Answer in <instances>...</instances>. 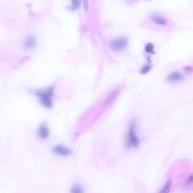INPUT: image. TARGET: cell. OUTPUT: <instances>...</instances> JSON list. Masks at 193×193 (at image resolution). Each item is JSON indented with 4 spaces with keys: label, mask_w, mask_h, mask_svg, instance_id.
<instances>
[{
    "label": "cell",
    "mask_w": 193,
    "mask_h": 193,
    "mask_svg": "<svg viewBox=\"0 0 193 193\" xmlns=\"http://www.w3.org/2000/svg\"><path fill=\"white\" fill-rule=\"evenodd\" d=\"M151 20L156 25L165 26L167 23L166 19L158 14H154L151 16Z\"/></svg>",
    "instance_id": "obj_7"
},
{
    "label": "cell",
    "mask_w": 193,
    "mask_h": 193,
    "mask_svg": "<svg viewBox=\"0 0 193 193\" xmlns=\"http://www.w3.org/2000/svg\"><path fill=\"white\" fill-rule=\"evenodd\" d=\"M83 6L84 8V9L87 10L88 8V0H83Z\"/></svg>",
    "instance_id": "obj_15"
},
{
    "label": "cell",
    "mask_w": 193,
    "mask_h": 193,
    "mask_svg": "<svg viewBox=\"0 0 193 193\" xmlns=\"http://www.w3.org/2000/svg\"><path fill=\"white\" fill-rule=\"evenodd\" d=\"M193 183V174L189 177L185 181V184L187 185H189Z\"/></svg>",
    "instance_id": "obj_14"
},
{
    "label": "cell",
    "mask_w": 193,
    "mask_h": 193,
    "mask_svg": "<svg viewBox=\"0 0 193 193\" xmlns=\"http://www.w3.org/2000/svg\"><path fill=\"white\" fill-rule=\"evenodd\" d=\"M36 46V41L35 38L33 36L28 37L26 39L23 48L25 51H31Z\"/></svg>",
    "instance_id": "obj_5"
},
{
    "label": "cell",
    "mask_w": 193,
    "mask_h": 193,
    "mask_svg": "<svg viewBox=\"0 0 193 193\" xmlns=\"http://www.w3.org/2000/svg\"><path fill=\"white\" fill-rule=\"evenodd\" d=\"M185 70L186 72L193 73V67H192V66H187L185 68Z\"/></svg>",
    "instance_id": "obj_16"
},
{
    "label": "cell",
    "mask_w": 193,
    "mask_h": 193,
    "mask_svg": "<svg viewBox=\"0 0 193 193\" xmlns=\"http://www.w3.org/2000/svg\"><path fill=\"white\" fill-rule=\"evenodd\" d=\"M136 128V121L134 120L132 121V122L130 124L128 140L129 145H131L134 147L138 146L139 143V139L135 133Z\"/></svg>",
    "instance_id": "obj_2"
},
{
    "label": "cell",
    "mask_w": 193,
    "mask_h": 193,
    "mask_svg": "<svg viewBox=\"0 0 193 193\" xmlns=\"http://www.w3.org/2000/svg\"><path fill=\"white\" fill-rule=\"evenodd\" d=\"M53 151L56 154L61 155H63V156L70 155L72 153V151L70 148H68L67 147H65L63 145L56 146L53 148Z\"/></svg>",
    "instance_id": "obj_4"
},
{
    "label": "cell",
    "mask_w": 193,
    "mask_h": 193,
    "mask_svg": "<svg viewBox=\"0 0 193 193\" xmlns=\"http://www.w3.org/2000/svg\"><path fill=\"white\" fill-rule=\"evenodd\" d=\"M54 92V88L49 87L47 88L41 90L36 92L41 104L47 108H50L53 106L52 96Z\"/></svg>",
    "instance_id": "obj_1"
},
{
    "label": "cell",
    "mask_w": 193,
    "mask_h": 193,
    "mask_svg": "<svg viewBox=\"0 0 193 193\" xmlns=\"http://www.w3.org/2000/svg\"><path fill=\"white\" fill-rule=\"evenodd\" d=\"M72 192L75 193H82L83 192L82 188V187L79 185H75L74 187H73V189H72Z\"/></svg>",
    "instance_id": "obj_12"
},
{
    "label": "cell",
    "mask_w": 193,
    "mask_h": 193,
    "mask_svg": "<svg viewBox=\"0 0 193 193\" xmlns=\"http://www.w3.org/2000/svg\"><path fill=\"white\" fill-rule=\"evenodd\" d=\"M185 79L184 75L179 72H173L169 74L167 78V80L169 82H180Z\"/></svg>",
    "instance_id": "obj_6"
},
{
    "label": "cell",
    "mask_w": 193,
    "mask_h": 193,
    "mask_svg": "<svg viewBox=\"0 0 193 193\" xmlns=\"http://www.w3.org/2000/svg\"><path fill=\"white\" fill-rule=\"evenodd\" d=\"M38 134L40 137L41 138H46L48 137L49 135V131L48 128L46 127V126L43 125L40 126L38 130Z\"/></svg>",
    "instance_id": "obj_8"
},
{
    "label": "cell",
    "mask_w": 193,
    "mask_h": 193,
    "mask_svg": "<svg viewBox=\"0 0 193 193\" xmlns=\"http://www.w3.org/2000/svg\"><path fill=\"white\" fill-rule=\"evenodd\" d=\"M154 45L152 43H148L145 46V51L147 53H153V51H154Z\"/></svg>",
    "instance_id": "obj_11"
},
{
    "label": "cell",
    "mask_w": 193,
    "mask_h": 193,
    "mask_svg": "<svg viewBox=\"0 0 193 193\" xmlns=\"http://www.w3.org/2000/svg\"><path fill=\"white\" fill-rule=\"evenodd\" d=\"M72 1V7L71 10L72 11L78 9L80 5V0H71Z\"/></svg>",
    "instance_id": "obj_10"
},
{
    "label": "cell",
    "mask_w": 193,
    "mask_h": 193,
    "mask_svg": "<svg viewBox=\"0 0 193 193\" xmlns=\"http://www.w3.org/2000/svg\"><path fill=\"white\" fill-rule=\"evenodd\" d=\"M172 184V179H169L167 182H166L165 185L164 187L162 189L160 190V193H168L169 192V190L171 189V186Z\"/></svg>",
    "instance_id": "obj_9"
},
{
    "label": "cell",
    "mask_w": 193,
    "mask_h": 193,
    "mask_svg": "<svg viewBox=\"0 0 193 193\" xmlns=\"http://www.w3.org/2000/svg\"><path fill=\"white\" fill-rule=\"evenodd\" d=\"M151 69V66L149 65H145L142 68V73L146 74Z\"/></svg>",
    "instance_id": "obj_13"
},
{
    "label": "cell",
    "mask_w": 193,
    "mask_h": 193,
    "mask_svg": "<svg viewBox=\"0 0 193 193\" xmlns=\"http://www.w3.org/2000/svg\"><path fill=\"white\" fill-rule=\"evenodd\" d=\"M128 46V40L125 38L117 39L112 41L111 43L112 48L116 51H120L127 48Z\"/></svg>",
    "instance_id": "obj_3"
}]
</instances>
